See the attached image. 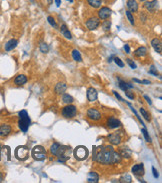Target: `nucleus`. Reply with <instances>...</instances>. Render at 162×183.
Wrapping results in <instances>:
<instances>
[{
	"label": "nucleus",
	"instance_id": "2",
	"mask_svg": "<svg viewBox=\"0 0 162 183\" xmlns=\"http://www.w3.org/2000/svg\"><path fill=\"white\" fill-rule=\"evenodd\" d=\"M50 152L52 153L53 155L57 156V157L59 158L58 161L61 163H64L66 160L69 159L71 149H70V147L63 146V145L59 144V143L55 142L50 146Z\"/></svg>",
	"mask_w": 162,
	"mask_h": 183
},
{
	"label": "nucleus",
	"instance_id": "47",
	"mask_svg": "<svg viewBox=\"0 0 162 183\" xmlns=\"http://www.w3.org/2000/svg\"><path fill=\"white\" fill-rule=\"evenodd\" d=\"M3 179H4V176H3V173L0 172V182L3 181Z\"/></svg>",
	"mask_w": 162,
	"mask_h": 183
},
{
	"label": "nucleus",
	"instance_id": "42",
	"mask_svg": "<svg viewBox=\"0 0 162 183\" xmlns=\"http://www.w3.org/2000/svg\"><path fill=\"white\" fill-rule=\"evenodd\" d=\"M152 172H153V176L155 178H158V176H159V174H158V171L155 169V167H152Z\"/></svg>",
	"mask_w": 162,
	"mask_h": 183
},
{
	"label": "nucleus",
	"instance_id": "21",
	"mask_svg": "<svg viewBox=\"0 0 162 183\" xmlns=\"http://www.w3.org/2000/svg\"><path fill=\"white\" fill-rule=\"evenodd\" d=\"M127 8L130 12H137L138 11V2L136 0H128L127 1Z\"/></svg>",
	"mask_w": 162,
	"mask_h": 183
},
{
	"label": "nucleus",
	"instance_id": "50",
	"mask_svg": "<svg viewBox=\"0 0 162 183\" xmlns=\"http://www.w3.org/2000/svg\"><path fill=\"white\" fill-rule=\"evenodd\" d=\"M139 1H141V2H143V1H145V0H139Z\"/></svg>",
	"mask_w": 162,
	"mask_h": 183
},
{
	"label": "nucleus",
	"instance_id": "4",
	"mask_svg": "<svg viewBox=\"0 0 162 183\" xmlns=\"http://www.w3.org/2000/svg\"><path fill=\"white\" fill-rule=\"evenodd\" d=\"M31 155L35 160L37 161H42L46 158V150L43 146L41 145H36L32 148V151H31Z\"/></svg>",
	"mask_w": 162,
	"mask_h": 183
},
{
	"label": "nucleus",
	"instance_id": "11",
	"mask_svg": "<svg viewBox=\"0 0 162 183\" xmlns=\"http://www.w3.org/2000/svg\"><path fill=\"white\" fill-rule=\"evenodd\" d=\"M107 126L111 129H116L122 126V123L120 120H118L115 117H110L107 119Z\"/></svg>",
	"mask_w": 162,
	"mask_h": 183
},
{
	"label": "nucleus",
	"instance_id": "6",
	"mask_svg": "<svg viewBox=\"0 0 162 183\" xmlns=\"http://www.w3.org/2000/svg\"><path fill=\"white\" fill-rule=\"evenodd\" d=\"M61 113H62V116H64L65 118H73L77 114V108L74 105L67 104V106L64 107Z\"/></svg>",
	"mask_w": 162,
	"mask_h": 183
},
{
	"label": "nucleus",
	"instance_id": "31",
	"mask_svg": "<svg viewBox=\"0 0 162 183\" xmlns=\"http://www.w3.org/2000/svg\"><path fill=\"white\" fill-rule=\"evenodd\" d=\"M140 113H141V115L144 117V119L146 120V121H150V120H151L150 115H149V113H148L147 111L145 110L144 108H140Z\"/></svg>",
	"mask_w": 162,
	"mask_h": 183
},
{
	"label": "nucleus",
	"instance_id": "28",
	"mask_svg": "<svg viewBox=\"0 0 162 183\" xmlns=\"http://www.w3.org/2000/svg\"><path fill=\"white\" fill-rule=\"evenodd\" d=\"M71 54H72V58H73L74 61H76V62H81V61H82L81 54H80V52L77 50V49H74Z\"/></svg>",
	"mask_w": 162,
	"mask_h": 183
},
{
	"label": "nucleus",
	"instance_id": "49",
	"mask_svg": "<svg viewBox=\"0 0 162 183\" xmlns=\"http://www.w3.org/2000/svg\"><path fill=\"white\" fill-rule=\"evenodd\" d=\"M52 2H53V0H47V3H48V4H51Z\"/></svg>",
	"mask_w": 162,
	"mask_h": 183
},
{
	"label": "nucleus",
	"instance_id": "45",
	"mask_svg": "<svg viewBox=\"0 0 162 183\" xmlns=\"http://www.w3.org/2000/svg\"><path fill=\"white\" fill-rule=\"evenodd\" d=\"M141 83L145 84V85H148V84H150V81H149V80H142Z\"/></svg>",
	"mask_w": 162,
	"mask_h": 183
},
{
	"label": "nucleus",
	"instance_id": "46",
	"mask_svg": "<svg viewBox=\"0 0 162 183\" xmlns=\"http://www.w3.org/2000/svg\"><path fill=\"white\" fill-rule=\"evenodd\" d=\"M55 3H56V6H57V7H59L60 4H61V1H60V0H55Z\"/></svg>",
	"mask_w": 162,
	"mask_h": 183
},
{
	"label": "nucleus",
	"instance_id": "43",
	"mask_svg": "<svg viewBox=\"0 0 162 183\" xmlns=\"http://www.w3.org/2000/svg\"><path fill=\"white\" fill-rule=\"evenodd\" d=\"M124 50H125V52L126 53H130V47H129V45L128 44H125L124 45Z\"/></svg>",
	"mask_w": 162,
	"mask_h": 183
},
{
	"label": "nucleus",
	"instance_id": "26",
	"mask_svg": "<svg viewBox=\"0 0 162 183\" xmlns=\"http://www.w3.org/2000/svg\"><path fill=\"white\" fill-rule=\"evenodd\" d=\"M118 80H119V87L121 88V90L126 91V90H128V89H131V88H133V85H132V84L128 83V82H125V81L121 80L120 78H118Z\"/></svg>",
	"mask_w": 162,
	"mask_h": 183
},
{
	"label": "nucleus",
	"instance_id": "20",
	"mask_svg": "<svg viewBox=\"0 0 162 183\" xmlns=\"http://www.w3.org/2000/svg\"><path fill=\"white\" fill-rule=\"evenodd\" d=\"M26 82H27V77L25 76L24 74L17 75V76L15 77V79H14V84H15V85H18V86L24 85V84H26Z\"/></svg>",
	"mask_w": 162,
	"mask_h": 183
},
{
	"label": "nucleus",
	"instance_id": "51",
	"mask_svg": "<svg viewBox=\"0 0 162 183\" xmlns=\"http://www.w3.org/2000/svg\"><path fill=\"white\" fill-rule=\"evenodd\" d=\"M69 1H70V2H73V0H69Z\"/></svg>",
	"mask_w": 162,
	"mask_h": 183
},
{
	"label": "nucleus",
	"instance_id": "7",
	"mask_svg": "<svg viewBox=\"0 0 162 183\" xmlns=\"http://www.w3.org/2000/svg\"><path fill=\"white\" fill-rule=\"evenodd\" d=\"M15 156L19 160H26L29 156V149L26 146H18L15 149Z\"/></svg>",
	"mask_w": 162,
	"mask_h": 183
},
{
	"label": "nucleus",
	"instance_id": "34",
	"mask_svg": "<svg viewBox=\"0 0 162 183\" xmlns=\"http://www.w3.org/2000/svg\"><path fill=\"white\" fill-rule=\"evenodd\" d=\"M110 27H111V21H110V20H105L102 23V28L104 29L105 31L110 30Z\"/></svg>",
	"mask_w": 162,
	"mask_h": 183
},
{
	"label": "nucleus",
	"instance_id": "39",
	"mask_svg": "<svg viewBox=\"0 0 162 183\" xmlns=\"http://www.w3.org/2000/svg\"><path fill=\"white\" fill-rule=\"evenodd\" d=\"M126 62L128 63V65L130 66V68H132V69H136V67H137V66H136V64L131 59H129V58H128V59H126Z\"/></svg>",
	"mask_w": 162,
	"mask_h": 183
},
{
	"label": "nucleus",
	"instance_id": "15",
	"mask_svg": "<svg viewBox=\"0 0 162 183\" xmlns=\"http://www.w3.org/2000/svg\"><path fill=\"white\" fill-rule=\"evenodd\" d=\"M108 139L111 144L113 145H119L121 143V136L118 133H112L108 135Z\"/></svg>",
	"mask_w": 162,
	"mask_h": 183
},
{
	"label": "nucleus",
	"instance_id": "38",
	"mask_svg": "<svg viewBox=\"0 0 162 183\" xmlns=\"http://www.w3.org/2000/svg\"><path fill=\"white\" fill-rule=\"evenodd\" d=\"M124 93H125V95H126V97H128L129 99H131V100H133L134 98H135V95L133 94V92H130V91H128V90H126V91H124Z\"/></svg>",
	"mask_w": 162,
	"mask_h": 183
},
{
	"label": "nucleus",
	"instance_id": "13",
	"mask_svg": "<svg viewBox=\"0 0 162 183\" xmlns=\"http://www.w3.org/2000/svg\"><path fill=\"white\" fill-rule=\"evenodd\" d=\"M132 172L135 176L137 177H140V176L144 175V165L142 163H139V164H135L133 167H132Z\"/></svg>",
	"mask_w": 162,
	"mask_h": 183
},
{
	"label": "nucleus",
	"instance_id": "35",
	"mask_svg": "<svg viewBox=\"0 0 162 183\" xmlns=\"http://www.w3.org/2000/svg\"><path fill=\"white\" fill-rule=\"evenodd\" d=\"M47 21H48V23H49L51 26H52V27H54V28L57 27L56 21H55V19L52 17V16H48V17H47Z\"/></svg>",
	"mask_w": 162,
	"mask_h": 183
},
{
	"label": "nucleus",
	"instance_id": "14",
	"mask_svg": "<svg viewBox=\"0 0 162 183\" xmlns=\"http://www.w3.org/2000/svg\"><path fill=\"white\" fill-rule=\"evenodd\" d=\"M151 46L153 47L155 52H157V53L161 54V52H162V42H161V39H159V38H153L151 40Z\"/></svg>",
	"mask_w": 162,
	"mask_h": 183
},
{
	"label": "nucleus",
	"instance_id": "33",
	"mask_svg": "<svg viewBox=\"0 0 162 183\" xmlns=\"http://www.w3.org/2000/svg\"><path fill=\"white\" fill-rule=\"evenodd\" d=\"M40 51L42 52V53H47V52L49 51V46H48V44L42 42V43L40 44Z\"/></svg>",
	"mask_w": 162,
	"mask_h": 183
},
{
	"label": "nucleus",
	"instance_id": "52",
	"mask_svg": "<svg viewBox=\"0 0 162 183\" xmlns=\"http://www.w3.org/2000/svg\"><path fill=\"white\" fill-rule=\"evenodd\" d=\"M0 147H1V144H0Z\"/></svg>",
	"mask_w": 162,
	"mask_h": 183
},
{
	"label": "nucleus",
	"instance_id": "19",
	"mask_svg": "<svg viewBox=\"0 0 162 183\" xmlns=\"http://www.w3.org/2000/svg\"><path fill=\"white\" fill-rule=\"evenodd\" d=\"M67 89V85L64 82H58L56 85H55V93L56 94H59V95H61V94H63L64 92L66 91Z\"/></svg>",
	"mask_w": 162,
	"mask_h": 183
},
{
	"label": "nucleus",
	"instance_id": "41",
	"mask_svg": "<svg viewBox=\"0 0 162 183\" xmlns=\"http://www.w3.org/2000/svg\"><path fill=\"white\" fill-rule=\"evenodd\" d=\"M113 94H114V96L117 98L119 101H121V102H124V101H125V100H123V98L120 95H119V93H117L116 91H113Z\"/></svg>",
	"mask_w": 162,
	"mask_h": 183
},
{
	"label": "nucleus",
	"instance_id": "5",
	"mask_svg": "<svg viewBox=\"0 0 162 183\" xmlns=\"http://www.w3.org/2000/svg\"><path fill=\"white\" fill-rule=\"evenodd\" d=\"M88 149L86 148L85 146H77L73 151L74 157H75L77 160L79 161H82V160H85L87 157H88Z\"/></svg>",
	"mask_w": 162,
	"mask_h": 183
},
{
	"label": "nucleus",
	"instance_id": "8",
	"mask_svg": "<svg viewBox=\"0 0 162 183\" xmlns=\"http://www.w3.org/2000/svg\"><path fill=\"white\" fill-rule=\"evenodd\" d=\"M85 25L89 30H95V29L99 27L100 19L98 17H94V16H93V17H90L86 20Z\"/></svg>",
	"mask_w": 162,
	"mask_h": 183
},
{
	"label": "nucleus",
	"instance_id": "48",
	"mask_svg": "<svg viewBox=\"0 0 162 183\" xmlns=\"http://www.w3.org/2000/svg\"><path fill=\"white\" fill-rule=\"evenodd\" d=\"M133 81H135V82H137V83H141V80H138V79H136V78H134Z\"/></svg>",
	"mask_w": 162,
	"mask_h": 183
},
{
	"label": "nucleus",
	"instance_id": "36",
	"mask_svg": "<svg viewBox=\"0 0 162 183\" xmlns=\"http://www.w3.org/2000/svg\"><path fill=\"white\" fill-rule=\"evenodd\" d=\"M141 132L143 133V135H144V137H145V140H146L147 142H151V138H150V136H149L148 132H147V129L145 128V127L141 130Z\"/></svg>",
	"mask_w": 162,
	"mask_h": 183
},
{
	"label": "nucleus",
	"instance_id": "23",
	"mask_svg": "<svg viewBox=\"0 0 162 183\" xmlns=\"http://www.w3.org/2000/svg\"><path fill=\"white\" fill-rule=\"evenodd\" d=\"M99 181V175L97 174L96 172L94 171H91L88 173L87 175V182L89 183H97Z\"/></svg>",
	"mask_w": 162,
	"mask_h": 183
},
{
	"label": "nucleus",
	"instance_id": "17",
	"mask_svg": "<svg viewBox=\"0 0 162 183\" xmlns=\"http://www.w3.org/2000/svg\"><path fill=\"white\" fill-rule=\"evenodd\" d=\"M17 44H18V40H17V39H10V40L7 41L5 43V46H4L5 51L13 50V49H15L16 46H17Z\"/></svg>",
	"mask_w": 162,
	"mask_h": 183
},
{
	"label": "nucleus",
	"instance_id": "12",
	"mask_svg": "<svg viewBox=\"0 0 162 183\" xmlns=\"http://www.w3.org/2000/svg\"><path fill=\"white\" fill-rule=\"evenodd\" d=\"M87 99H88L90 102H93V101L97 100V97H98V93H97V90L93 87H89L87 89Z\"/></svg>",
	"mask_w": 162,
	"mask_h": 183
},
{
	"label": "nucleus",
	"instance_id": "40",
	"mask_svg": "<svg viewBox=\"0 0 162 183\" xmlns=\"http://www.w3.org/2000/svg\"><path fill=\"white\" fill-rule=\"evenodd\" d=\"M149 73H150V74H153V75H155V76H157V75H158V72H157L156 68H155L153 65H152L151 68L149 69Z\"/></svg>",
	"mask_w": 162,
	"mask_h": 183
},
{
	"label": "nucleus",
	"instance_id": "22",
	"mask_svg": "<svg viewBox=\"0 0 162 183\" xmlns=\"http://www.w3.org/2000/svg\"><path fill=\"white\" fill-rule=\"evenodd\" d=\"M134 54H135L136 57H139V58L145 57V56L147 55V48L145 47V46H140V47H138V48L135 50Z\"/></svg>",
	"mask_w": 162,
	"mask_h": 183
},
{
	"label": "nucleus",
	"instance_id": "27",
	"mask_svg": "<svg viewBox=\"0 0 162 183\" xmlns=\"http://www.w3.org/2000/svg\"><path fill=\"white\" fill-rule=\"evenodd\" d=\"M87 2H88V4L93 8H100L102 4L101 0H87Z\"/></svg>",
	"mask_w": 162,
	"mask_h": 183
},
{
	"label": "nucleus",
	"instance_id": "29",
	"mask_svg": "<svg viewBox=\"0 0 162 183\" xmlns=\"http://www.w3.org/2000/svg\"><path fill=\"white\" fill-rule=\"evenodd\" d=\"M74 101V99H73V97L71 96V95H69V94H67V93H63V95H62V102L63 103H65V104H71Z\"/></svg>",
	"mask_w": 162,
	"mask_h": 183
},
{
	"label": "nucleus",
	"instance_id": "44",
	"mask_svg": "<svg viewBox=\"0 0 162 183\" xmlns=\"http://www.w3.org/2000/svg\"><path fill=\"white\" fill-rule=\"evenodd\" d=\"M144 98H145V99H146V101H147V103L149 104V105H151V104H152V101H151V99H150V98H149L147 95H144Z\"/></svg>",
	"mask_w": 162,
	"mask_h": 183
},
{
	"label": "nucleus",
	"instance_id": "37",
	"mask_svg": "<svg viewBox=\"0 0 162 183\" xmlns=\"http://www.w3.org/2000/svg\"><path fill=\"white\" fill-rule=\"evenodd\" d=\"M114 62L119 67H124V62H123L119 57H114Z\"/></svg>",
	"mask_w": 162,
	"mask_h": 183
},
{
	"label": "nucleus",
	"instance_id": "24",
	"mask_svg": "<svg viewBox=\"0 0 162 183\" xmlns=\"http://www.w3.org/2000/svg\"><path fill=\"white\" fill-rule=\"evenodd\" d=\"M60 31H61V34H62L65 38H67V39H72V35H71L70 31L68 30V28H67L66 24H64V23H63L62 25H61V27H60Z\"/></svg>",
	"mask_w": 162,
	"mask_h": 183
},
{
	"label": "nucleus",
	"instance_id": "1",
	"mask_svg": "<svg viewBox=\"0 0 162 183\" xmlns=\"http://www.w3.org/2000/svg\"><path fill=\"white\" fill-rule=\"evenodd\" d=\"M113 152H114V149L112 146H94L93 147V160L101 164H112Z\"/></svg>",
	"mask_w": 162,
	"mask_h": 183
},
{
	"label": "nucleus",
	"instance_id": "10",
	"mask_svg": "<svg viewBox=\"0 0 162 183\" xmlns=\"http://www.w3.org/2000/svg\"><path fill=\"white\" fill-rule=\"evenodd\" d=\"M97 14H98V18L101 19V20H105V19H108L110 16H111V9L109 7H101L97 12Z\"/></svg>",
	"mask_w": 162,
	"mask_h": 183
},
{
	"label": "nucleus",
	"instance_id": "30",
	"mask_svg": "<svg viewBox=\"0 0 162 183\" xmlns=\"http://www.w3.org/2000/svg\"><path fill=\"white\" fill-rule=\"evenodd\" d=\"M120 182H122V183H131V182H132L131 176L129 175V174H124V175H122L121 178H120Z\"/></svg>",
	"mask_w": 162,
	"mask_h": 183
},
{
	"label": "nucleus",
	"instance_id": "25",
	"mask_svg": "<svg viewBox=\"0 0 162 183\" xmlns=\"http://www.w3.org/2000/svg\"><path fill=\"white\" fill-rule=\"evenodd\" d=\"M119 154H120L121 157L123 158H130L131 155H132V151L127 147H123V148L120 150V152H119Z\"/></svg>",
	"mask_w": 162,
	"mask_h": 183
},
{
	"label": "nucleus",
	"instance_id": "32",
	"mask_svg": "<svg viewBox=\"0 0 162 183\" xmlns=\"http://www.w3.org/2000/svg\"><path fill=\"white\" fill-rule=\"evenodd\" d=\"M126 17H127L128 21L130 22V24H131V25H134V24H135V21H134V17H133V15H132V13H131L130 11H129V10L126 11Z\"/></svg>",
	"mask_w": 162,
	"mask_h": 183
},
{
	"label": "nucleus",
	"instance_id": "3",
	"mask_svg": "<svg viewBox=\"0 0 162 183\" xmlns=\"http://www.w3.org/2000/svg\"><path fill=\"white\" fill-rule=\"evenodd\" d=\"M19 116V121H18V126L22 132H27V130L29 128L31 124V120L29 118L28 113L26 110H21L20 112L18 113Z\"/></svg>",
	"mask_w": 162,
	"mask_h": 183
},
{
	"label": "nucleus",
	"instance_id": "9",
	"mask_svg": "<svg viewBox=\"0 0 162 183\" xmlns=\"http://www.w3.org/2000/svg\"><path fill=\"white\" fill-rule=\"evenodd\" d=\"M87 117L93 121H98L101 119V113L95 108H89L87 110Z\"/></svg>",
	"mask_w": 162,
	"mask_h": 183
},
{
	"label": "nucleus",
	"instance_id": "18",
	"mask_svg": "<svg viewBox=\"0 0 162 183\" xmlns=\"http://www.w3.org/2000/svg\"><path fill=\"white\" fill-rule=\"evenodd\" d=\"M157 6H158L157 0H153V1H147V2H145V4H144V7L146 8L149 12L155 11L157 9Z\"/></svg>",
	"mask_w": 162,
	"mask_h": 183
},
{
	"label": "nucleus",
	"instance_id": "16",
	"mask_svg": "<svg viewBox=\"0 0 162 183\" xmlns=\"http://www.w3.org/2000/svg\"><path fill=\"white\" fill-rule=\"evenodd\" d=\"M11 131H12V128L8 124H2V125H0V136L2 137L8 136L11 133Z\"/></svg>",
	"mask_w": 162,
	"mask_h": 183
}]
</instances>
